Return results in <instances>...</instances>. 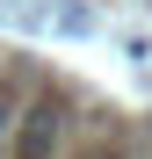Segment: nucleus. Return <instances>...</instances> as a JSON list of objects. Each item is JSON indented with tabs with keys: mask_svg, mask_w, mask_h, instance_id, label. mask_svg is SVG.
<instances>
[{
	"mask_svg": "<svg viewBox=\"0 0 152 159\" xmlns=\"http://www.w3.org/2000/svg\"><path fill=\"white\" fill-rule=\"evenodd\" d=\"M7 138H15V116H7V101H0V152H7Z\"/></svg>",
	"mask_w": 152,
	"mask_h": 159,
	"instance_id": "obj_1",
	"label": "nucleus"
}]
</instances>
